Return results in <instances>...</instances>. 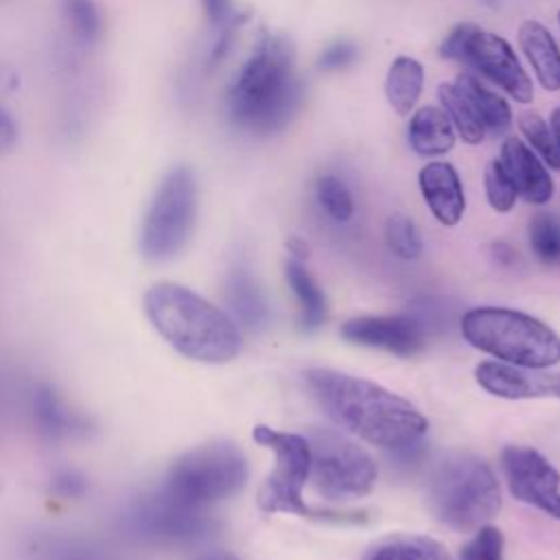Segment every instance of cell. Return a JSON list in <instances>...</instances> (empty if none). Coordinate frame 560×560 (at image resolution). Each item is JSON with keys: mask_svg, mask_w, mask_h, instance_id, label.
I'll return each mask as SVG.
<instances>
[{"mask_svg": "<svg viewBox=\"0 0 560 560\" xmlns=\"http://www.w3.org/2000/svg\"><path fill=\"white\" fill-rule=\"evenodd\" d=\"M304 376L326 416L374 446L400 451L420 442L429 429L427 418L407 398L374 381L332 368H311Z\"/></svg>", "mask_w": 560, "mask_h": 560, "instance_id": "obj_1", "label": "cell"}, {"mask_svg": "<svg viewBox=\"0 0 560 560\" xmlns=\"http://www.w3.org/2000/svg\"><path fill=\"white\" fill-rule=\"evenodd\" d=\"M304 85L295 72L289 37L262 33L228 85L225 109L232 125L247 133H276L302 107Z\"/></svg>", "mask_w": 560, "mask_h": 560, "instance_id": "obj_2", "label": "cell"}, {"mask_svg": "<svg viewBox=\"0 0 560 560\" xmlns=\"http://www.w3.org/2000/svg\"><path fill=\"white\" fill-rule=\"evenodd\" d=\"M142 311L153 330L190 361L221 365L241 352V330L230 313L186 284L153 282L142 298Z\"/></svg>", "mask_w": 560, "mask_h": 560, "instance_id": "obj_3", "label": "cell"}, {"mask_svg": "<svg viewBox=\"0 0 560 560\" xmlns=\"http://www.w3.org/2000/svg\"><path fill=\"white\" fill-rule=\"evenodd\" d=\"M427 503L442 525L455 532H472L499 512V481L481 457L455 451L444 455L431 470Z\"/></svg>", "mask_w": 560, "mask_h": 560, "instance_id": "obj_4", "label": "cell"}, {"mask_svg": "<svg viewBox=\"0 0 560 560\" xmlns=\"http://www.w3.org/2000/svg\"><path fill=\"white\" fill-rule=\"evenodd\" d=\"M464 339L494 359L545 370L560 361V335L545 322L505 306H477L462 315Z\"/></svg>", "mask_w": 560, "mask_h": 560, "instance_id": "obj_5", "label": "cell"}, {"mask_svg": "<svg viewBox=\"0 0 560 560\" xmlns=\"http://www.w3.org/2000/svg\"><path fill=\"white\" fill-rule=\"evenodd\" d=\"M199 212V184L188 164H173L158 182L138 232V249L149 262L177 258L188 245Z\"/></svg>", "mask_w": 560, "mask_h": 560, "instance_id": "obj_6", "label": "cell"}, {"mask_svg": "<svg viewBox=\"0 0 560 560\" xmlns=\"http://www.w3.org/2000/svg\"><path fill=\"white\" fill-rule=\"evenodd\" d=\"M247 477L245 453L234 442L212 440L175 457L160 488L184 505L208 510L238 494Z\"/></svg>", "mask_w": 560, "mask_h": 560, "instance_id": "obj_7", "label": "cell"}, {"mask_svg": "<svg viewBox=\"0 0 560 560\" xmlns=\"http://www.w3.org/2000/svg\"><path fill=\"white\" fill-rule=\"evenodd\" d=\"M116 527L127 540L151 549L192 547L219 529L208 510L184 505L160 486L127 501L116 516Z\"/></svg>", "mask_w": 560, "mask_h": 560, "instance_id": "obj_8", "label": "cell"}, {"mask_svg": "<svg viewBox=\"0 0 560 560\" xmlns=\"http://www.w3.org/2000/svg\"><path fill=\"white\" fill-rule=\"evenodd\" d=\"M311 472L315 492L328 501H352L372 492L378 468L357 442L332 429H311Z\"/></svg>", "mask_w": 560, "mask_h": 560, "instance_id": "obj_9", "label": "cell"}, {"mask_svg": "<svg viewBox=\"0 0 560 560\" xmlns=\"http://www.w3.org/2000/svg\"><path fill=\"white\" fill-rule=\"evenodd\" d=\"M252 438L276 455V468L273 472L267 475L256 497L258 508L262 512H287L300 514L304 518L341 516L332 512H315L304 501L302 492L311 472V448L306 435L278 431L267 424H256L252 429Z\"/></svg>", "mask_w": 560, "mask_h": 560, "instance_id": "obj_10", "label": "cell"}, {"mask_svg": "<svg viewBox=\"0 0 560 560\" xmlns=\"http://www.w3.org/2000/svg\"><path fill=\"white\" fill-rule=\"evenodd\" d=\"M440 57L464 63L475 74L488 79L494 88H501L516 103H529L534 98V85L523 70L516 52L508 39L483 31L472 22L457 24L440 44Z\"/></svg>", "mask_w": 560, "mask_h": 560, "instance_id": "obj_11", "label": "cell"}, {"mask_svg": "<svg viewBox=\"0 0 560 560\" xmlns=\"http://www.w3.org/2000/svg\"><path fill=\"white\" fill-rule=\"evenodd\" d=\"M501 470L512 497L560 521V472L532 446L508 444L501 451Z\"/></svg>", "mask_w": 560, "mask_h": 560, "instance_id": "obj_12", "label": "cell"}, {"mask_svg": "<svg viewBox=\"0 0 560 560\" xmlns=\"http://www.w3.org/2000/svg\"><path fill=\"white\" fill-rule=\"evenodd\" d=\"M339 335L365 348H378L398 357H413L427 346V326L416 315H365L341 324Z\"/></svg>", "mask_w": 560, "mask_h": 560, "instance_id": "obj_13", "label": "cell"}, {"mask_svg": "<svg viewBox=\"0 0 560 560\" xmlns=\"http://www.w3.org/2000/svg\"><path fill=\"white\" fill-rule=\"evenodd\" d=\"M26 409L35 433L48 442H72L94 431L92 418L70 405L48 383H37L31 389Z\"/></svg>", "mask_w": 560, "mask_h": 560, "instance_id": "obj_14", "label": "cell"}, {"mask_svg": "<svg viewBox=\"0 0 560 560\" xmlns=\"http://www.w3.org/2000/svg\"><path fill=\"white\" fill-rule=\"evenodd\" d=\"M475 381L483 392L505 400L560 398V372L547 374L503 361H481L475 368Z\"/></svg>", "mask_w": 560, "mask_h": 560, "instance_id": "obj_15", "label": "cell"}, {"mask_svg": "<svg viewBox=\"0 0 560 560\" xmlns=\"http://www.w3.org/2000/svg\"><path fill=\"white\" fill-rule=\"evenodd\" d=\"M501 164L510 175L518 197L527 203L542 206L553 197V179L547 164L521 138H505L501 147Z\"/></svg>", "mask_w": 560, "mask_h": 560, "instance_id": "obj_16", "label": "cell"}, {"mask_svg": "<svg viewBox=\"0 0 560 560\" xmlns=\"http://www.w3.org/2000/svg\"><path fill=\"white\" fill-rule=\"evenodd\" d=\"M418 186L427 208L442 225L453 228L462 221L466 210V195L459 173L453 164L442 160L424 164L418 175Z\"/></svg>", "mask_w": 560, "mask_h": 560, "instance_id": "obj_17", "label": "cell"}, {"mask_svg": "<svg viewBox=\"0 0 560 560\" xmlns=\"http://www.w3.org/2000/svg\"><path fill=\"white\" fill-rule=\"evenodd\" d=\"M223 295L225 304L230 308V317L247 328L258 330L269 319V306L265 300L262 289L258 287L256 278L249 273V269L236 265L228 271L223 282Z\"/></svg>", "mask_w": 560, "mask_h": 560, "instance_id": "obj_18", "label": "cell"}, {"mask_svg": "<svg viewBox=\"0 0 560 560\" xmlns=\"http://www.w3.org/2000/svg\"><path fill=\"white\" fill-rule=\"evenodd\" d=\"M518 46L529 61L536 81L549 90H560V48L553 35L538 20H525L518 26Z\"/></svg>", "mask_w": 560, "mask_h": 560, "instance_id": "obj_19", "label": "cell"}, {"mask_svg": "<svg viewBox=\"0 0 560 560\" xmlns=\"http://www.w3.org/2000/svg\"><path fill=\"white\" fill-rule=\"evenodd\" d=\"M455 129L440 105L418 107L407 125L409 147L422 158L446 155L455 144Z\"/></svg>", "mask_w": 560, "mask_h": 560, "instance_id": "obj_20", "label": "cell"}, {"mask_svg": "<svg viewBox=\"0 0 560 560\" xmlns=\"http://www.w3.org/2000/svg\"><path fill=\"white\" fill-rule=\"evenodd\" d=\"M453 83L457 85L462 96L468 101L483 131H490L492 136H501L512 127V109L508 101L499 92L486 88V83L472 70L459 72Z\"/></svg>", "mask_w": 560, "mask_h": 560, "instance_id": "obj_21", "label": "cell"}, {"mask_svg": "<svg viewBox=\"0 0 560 560\" xmlns=\"http://www.w3.org/2000/svg\"><path fill=\"white\" fill-rule=\"evenodd\" d=\"M424 88V68L418 59L400 55L389 63L385 77V96L398 116L411 114Z\"/></svg>", "mask_w": 560, "mask_h": 560, "instance_id": "obj_22", "label": "cell"}, {"mask_svg": "<svg viewBox=\"0 0 560 560\" xmlns=\"http://www.w3.org/2000/svg\"><path fill=\"white\" fill-rule=\"evenodd\" d=\"M284 276H287V282H289L293 295L298 298L302 328L317 330L328 317V304H326L324 291L319 289L315 278L306 271L302 260L289 258L284 265Z\"/></svg>", "mask_w": 560, "mask_h": 560, "instance_id": "obj_23", "label": "cell"}, {"mask_svg": "<svg viewBox=\"0 0 560 560\" xmlns=\"http://www.w3.org/2000/svg\"><path fill=\"white\" fill-rule=\"evenodd\" d=\"M365 560H448L442 542L418 534H398L376 542Z\"/></svg>", "mask_w": 560, "mask_h": 560, "instance_id": "obj_24", "label": "cell"}, {"mask_svg": "<svg viewBox=\"0 0 560 560\" xmlns=\"http://www.w3.org/2000/svg\"><path fill=\"white\" fill-rule=\"evenodd\" d=\"M68 35L81 46H94L103 35V13L96 0H59Z\"/></svg>", "mask_w": 560, "mask_h": 560, "instance_id": "obj_25", "label": "cell"}, {"mask_svg": "<svg viewBox=\"0 0 560 560\" xmlns=\"http://www.w3.org/2000/svg\"><path fill=\"white\" fill-rule=\"evenodd\" d=\"M438 98L440 107L446 112L455 133L466 142V144H479L486 136L481 122L477 120L475 112L470 109L468 101L462 96L455 83H442L438 88Z\"/></svg>", "mask_w": 560, "mask_h": 560, "instance_id": "obj_26", "label": "cell"}, {"mask_svg": "<svg viewBox=\"0 0 560 560\" xmlns=\"http://www.w3.org/2000/svg\"><path fill=\"white\" fill-rule=\"evenodd\" d=\"M532 254L542 265H560V217L553 212H536L527 225Z\"/></svg>", "mask_w": 560, "mask_h": 560, "instance_id": "obj_27", "label": "cell"}, {"mask_svg": "<svg viewBox=\"0 0 560 560\" xmlns=\"http://www.w3.org/2000/svg\"><path fill=\"white\" fill-rule=\"evenodd\" d=\"M518 129L534 153L553 171H560V151L549 122L536 112H523L518 116Z\"/></svg>", "mask_w": 560, "mask_h": 560, "instance_id": "obj_28", "label": "cell"}, {"mask_svg": "<svg viewBox=\"0 0 560 560\" xmlns=\"http://www.w3.org/2000/svg\"><path fill=\"white\" fill-rule=\"evenodd\" d=\"M385 243L389 252L402 260H416L422 254V238L416 223L400 212H394L385 221Z\"/></svg>", "mask_w": 560, "mask_h": 560, "instance_id": "obj_29", "label": "cell"}, {"mask_svg": "<svg viewBox=\"0 0 560 560\" xmlns=\"http://www.w3.org/2000/svg\"><path fill=\"white\" fill-rule=\"evenodd\" d=\"M315 195L319 206L324 208V212L343 223L354 214V201H352V192L350 188L335 175H322L315 184Z\"/></svg>", "mask_w": 560, "mask_h": 560, "instance_id": "obj_30", "label": "cell"}, {"mask_svg": "<svg viewBox=\"0 0 560 560\" xmlns=\"http://www.w3.org/2000/svg\"><path fill=\"white\" fill-rule=\"evenodd\" d=\"M483 188H486V199L494 212L505 214L514 208L518 192L499 158L488 162L486 173H483Z\"/></svg>", "mask_w": 560, "mask_h": 560, "instance_id": "obj_31", "label": "cell"}, {"mask_svg": "<svg viewBox=\"0 0 560 560\" xmlns=\"http://www.w3.org/2000/svg\"><path fill=\"white\" fill-rule=\"evenodd\" d=\"M44 560H112L101 547H94L90 540L74 536L48 538L37 547Z\"/></svg>", "mask_w": 560, "mask_h": 560, "instance_id": "obj_32", "label": "cell"}, {"mask_svg": "<svg viewBox=\"0 0 560 560\" xmlns=\"http://www.w3.org/2000/svg\"><path fill=\"white\" fill-rule=\"evenodd\" d=\"M503 534L494 525H481L462 547L459 560H503Z\"/></svg>", "mask_w": 560, "mask_h": 560, "instance_id": "obj_33", "label": "cell"}, {"mask_svg": "<svg viewBox=\"0 0 560 560\" xmlns=\"http://www.w3.org/2000/svg\"><path fill=\"white\" fill-rule=\"evenodd\" d=\"M88 490H90V479L85 477V472H81L79 468H72V466L57 468L48 481L50 497H55L57 501H63V503L83 499L88 494Z\"/></svg>", "mask_w": 560, "mask_h": 560, "instance_id": "obj_34", "label": "cell"}, {"mask_svg": "<svg viewBox=\"0 0 560 560\" xmlns=\"http://www.w3.org/2000/svg\"><path fill=\"white\" fill-rule=\"evenodd\" d=\"M208 24L221 33L228 28H241L247 22V13L238 11L232 0H201Z\"/></svg>", "mask_w": 560, "mask_h": 560, "instance_id": "obj_35", "label": "cell"}, {"mask_svg": "<svg viewBox=\"0 0 560 560\" xmlns=\"http://www.w3.org/2000/svg\"><path fill=\"white\" fill-rule=\"evenodd\" d=\"M359 57V48L350 39H337L326 46L317 57V68L324 72H339L350 68Z\"/></svg>", "mask_w": 560, "mask_h": 560, "instance_id": "obj_36", "label": "cell"}, {"mask_svg": "<svg viewBox=\"0 0 560 560\" xmlns=\"http://www.w3.org/2000/svg\"><path fill=\"white\" fill-rule=\"evenodd\" d=\"M20 138V127L15 116L0 103V155H7L15 149Z\"/></svg>", "mask_w": 560, "mask_h": 560, "instance_id": "obj_37", "label": "cell"}, {"mask_svg": "<svg viewBox=\"0 0 560 560\" xmlns=\"http://www.w3.org/2000/svg\"><path fill=\"white\" fill-rule=\"evenodd\" d=\"M287 249H289L291 258H295V260H304V258L308 256V245H306V241H302V238H298V236H293V238L287 241Z\"/></svg>", "mask_w": 560, "mask_h": 560, "instance_id": "obj_38", "label": "cell"}, {"mask_svg": "<svg viewBox=\"0 0 560 560\" xmlns=\"http://www.w3.org/2000/svg\"><path fill=\"white\" fill-rule=\"evenodd\" d=\"M195 560H241V558L230 551H206V553L197 556Z\"/></svg>", "mask_w": 560, "mask_h": 560, "instance_id": "obj_39", "label": "cell"}, {"mask_svg": "<svg viewBox=\"0 0 560 560\" xmlns=\"http://www.w3.org/2000/svg\"><path fill=\"white\" fill-rule=\"evenodd\" d=\"M549 127H551V131H553V138H556V144H558V151H560V107H556L553 112H551V118H549Z\"/></svg>", "mask_w": 560, "mask_h": 560, "instance_id": "obj_40", "label": "cell"}, {"mask_svg": "<svg viewBox=\"0 0 560 560\" xmlns=\"http://www.w3.org/2000/svg\"><path fill=\"white\" fill-rule=\"evenodd\" d=\"M481 4H486V7H497L499 4V0H479Z\"/></svg>", "mask_w": 560, "mask_h": 560, "instance_id": "obj_41", "label": "cell"}, {"mask_svg": "<svg viewBox=\"0 0 560 560\" xmlns=\"http://www.w3.org/2000/svg\"><path fill=\"white\" fill-rule=\"evenodd\" d=\"M558 24H560V13H558Z\"/></svg>", "mask_w": 560, "mask_h": 560, "instance_id": "obj_42", "label": "cell"}]
</instances>
